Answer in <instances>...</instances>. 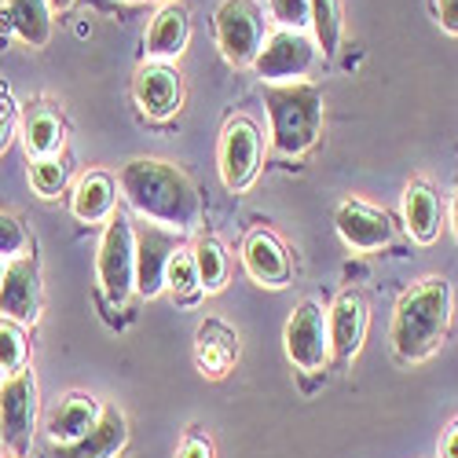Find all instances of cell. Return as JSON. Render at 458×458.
I'll list each match as a JSON object with an SVG mask.
<instances>
[{"instance_id":"6da1fadb","label":"cell","mask_w":458,"mask_h":458,"mask_svg":"<svg viewBox=\"0 0 458 458\" xmlns=\"http://www.w3.org/2000/svg\"><path fill=\"white\" fill-rule=\"evenodd\" d=\"M118 187L132 213L147 224L165 227L173 235H187L202 224V199L183 169L162 158H132L118 173Z\"/></svg>"},{"instance_id":"7a4b0ae2","label":"cell","mask_w":458,"mask_h":458,"mask_svg":"<svg viewBox=\"0 0 458 458\" xmlns=\"http://www.w3.org/2000/svg\"><path fill=\"white\" fill-rule=\"evenodd\" d=\"M451 330V286L447 279H422L414 283L393 312L389 341L393 352L403 363H422L429 360Z\"/></svg>"},{"instance_id":"3957f363","label":"cell","mask_w":458,"mask_h":458,"mask_svg":"<svg viewBox=\"0 0 458 458\" xmlns=\"http://www.w3.org/2000/svg\"><path fill=\"white\" fill-rule=\"evenodd\" d=\"M264 106L272 118V150L283 158H301L323 132V92L309 81L268 85Z\"/></svg>"},{"instance_id":"277c9868","label":"cell","mask_w":458,"mask_h":458,"mask_svg":"<svg viewBox=\"0 0 458 458\" xmlns=\"http://www.w3.org/2000/svg\"><path fill=\"white\" fill-rule=\"evenodd\" d=\"M319 63V48L309 33L301 30H276L264 37V45L253 59V73L268 85H293L309 78Z\"/></svg>"},{"instance_id":"5b68a950","label":"cell","mask_w":458,"mask_h":458,"mask_svg":"<svg viewBox=\"0 0 458 458\" xmlns=\"http://www.w3.org/2000/svg\"><path fill=\"white\" fill-rule=\"evenodd\" d=\"M216 30V48L232 66H253L264 37V12L257 8V0H220V8L213 15Z\"/></svg>"},{"instance_id":"8992f818","label":"cell","mask_w":458,"mask_h":458,"mask_svg":"<svg viewBox=\"0 0 458 458\" xmlns=\"http://www.w3.org/2000/svg\"><path fill=\"white\" fill-rule=\"evenodd\" d=\"M96 276L110 304H125L129 293L136 290V232L125 216H110L99 239Z\"/></svg>"},{"instance_id":"52a82bcc","label":"cell","mask_w":458,"mask_h":458,"mask_svg":"<svg viewBox=\"0 0 458 458\" xmlns=\"http://www.w3.org/2000/svg\"><path fill=\"white\" fill-rule=\"evenodd\" d=\"M37 429V377L19 370L0 381V440L12 454H26Z\"/></svg>"},{"instance_id":"ba28073f","label":"cell","mask_w":458,"mask_h":458,"mask_svg":"<svg viewBox=\"0 0 458 458\" xmlns=\"http://www.w3.org/2000/svg\"><path fill=\"white\" fill-rule=\"evenodd\" d=\"M286 356L297 370H323L330 360V330H327V309L319 301H301L290 323H286Z\"/></svg>"},{"instance_id":"9c48e42d","label":"cell","mask_w":458,"mask_h":458,"mask_svg":"<svg viewBox=\"0 0 458 458\" xmlns=\"http://www.w3.org/2000/svg\"><path fill=\"white\" fill-rule=\"evenodd\" d=\"M216 162H220V180L227 191H246L260 173V129L250 118L227 122Z\"/></svg>"},{"instance_id":"30bf717a","label":"cell","mask_w":458,"mask_h":458,"mask_svg":"<svg viewBox=\"0 0 458 458\" xmlns=\"http://www.w3.org/2000/svg\"><path fill=\"white\" fill-rule=\"evenodd\" d=\"M367 323H370V309H367V297L360 290H345L334 309L327 312V330H330V356L349 363L360 349H363V337H367Z\"/></svg>"},{"instance_id":"8fae6325","label":"cell","mask_w":458,"mask_h":458,"mask_svg":"<svg viewBox=\"0 0 458 458\" xmlns=\"http://www.w3.org/2000/svg\"><path fill=\"white\" fill-rule=\"evenodd\" d=\"M0 316L19 327L41 319V276H37L33 257L8 260L4 283H0Z\"/></svg>"},{"instance_id":"7c38bea8","label":"cell","mask_w":458,"mask_h":458,"mask_svg":"<svg viewBox=\"0 0 458 458\" xmlns=\"http://www.w3.org/2000/svg\"><path fill=\"white\" fill-rule=\"evenodd\" d=\"M334 224H337L341 242H345L349 250H356V253H370V250H381V246L393 242V220L381 209H374L367 202H356V199L337 206Z\"/></svg>"},{"instance_id":"4fadbf2b","label":"cell","mask_w":458,"mask_h":458,"mask_svg":"<svg viewBox=\"0 0 458 458\" xmlns=\"http://www.w3.org/2000/svg\"><path fill=\"white\" fill-rule=\"evenodd\" d=\"M176 235L165 227H143L136 235V293L143 297H158L165 290V268L169 257L176 253Z\"/></svg>"},{"instance_id":"5bb4252c","label":"cell","mask_w":458,"mask_h":458,"mask_svg":"<svg viewBox=\"0 0 458 458\" xmlns=\"http://www.w3.org/2000/svg\"><path fill=\"white\" fill-rule=\"evenodd\" d=\"M129 444V422L118 407H103L99 422L73 444H52V458H118Z\"/></svg>"},{"instance_id":"9a60e30c","label":"cell","mask_w":458,"mask_h":458,"mask_svg":"<svg viewBox=\"0 0 458 458\" xmlns=\"http://www.w3.org/2000/svg\"><path fill=\"white\" fill-rule=\"evenodd\" d=\"M136 106L147 114V118H173L183 103V81L180 73L165 63H150L136 73V85H132Z\"/></svg>"},{"instance_id":"2e32d148","label":"cell","mask_w":458,"mask_h":458,"mask_svg":"<svg viewBox=\"0 0 458 458\" xmlns=\"http://www.w3.org/2000/svg\"><path fill=\"white\" fill-rule=\"evenodd\" d=\"M242 264H246V276L257 283V286H286L290 276H293V264H290V253L286 246L272 235V232H250L246 246H242Z\"/></svg>"},{"instance_id":"e0dca14e","label":"cell","mask_w":458,"mask_h":458,"mask_svg":"<svg viewBox=\"0 0 458 458\" xmlns=\"http://www.w3.org/2000/svg\"><path fill=\"white\" fill-rule=\"evenodd\" d=\"M239 334L220 323V319H206L195 334V363L206 377H224L239 363Z\"/></svg>"},{"instance_id":"ac0fdd59","label":"cell","mask_w":458,"mask_h":458,"mask_svg":"<svg viewBox=\"0 0 458 458\" xmlns=\"http://www.w3.org/2000/svg\"><path fill=\"white\" fill-rule=\"evenodd\" d=\"M187 41H191V19H187L183 4H165L155 19H150V30H147V55L150 59H158V63L180 59Z\"/></svg>"},{"instance_id":"d6986e66","label":"cell","mask_w":458,"mask_h":458,"mask_svg":"<svg viewBox=\"0 0 458 458\" xmlns=\"http://www.w3.org/2000/svg\"><path fill=\"white\" fill-rule=\"evenodd\" d=\"M114 202H118V183L110 173H85L70 195V213L81 224H99L114 216Z\"/></svg>"},{"instance_id":"ffe728a7","label":"cell","mask_w":458,"mask_h":458,"mask_svg":"<svg viewBox=\"0 0 458 458\" xmlns=\"http://www.w3.org/2000/svg\"><path fill=\"white\" fill-rule=\"evenodd\" d=\"M0 22L12 26L19 41L30 48H45L52 41V4L48 0H8L0 8Z\"/></svg>"},{"instance_id":"44dd1931","label":"cell","mask_w":458,"mask_h":458,"mask_svg":"<svg viewBox=\"0 0 458 458\" xmlns=\"http://www.w3.org/2000/svg\"><path fill=\"white\" fill-rule=\"evenodd\" d=\"M403 224H407V232L414 242H437L440 235V199H437V191L422 180H414L407 191H403Z\"/></svg>"},{"instance_id":"7402d4cb","label":"cell","mask_w":458,"mask_h":458,"mask_svg":"<svg viewBox=\"0 0 458 458\" xmlns=\"http://www.w3.org/2000/svg\"><path fill=\"white\" fill-rule=\"evenodd\" d=\"M99 403L92 396H81V393H73L66 396L52 418H48V440L52 444H73V440H81L96 422H99Z\"/></svg>"},{"instance_id":"603a6c76","label":"cell","mask_w":458,"mask_h":458,"mask_svg":"<svg viewBox=\"0 0 458 458\" xmlns=\"http://www.w3.org/2000/svg\"><path fill=\"white\" fill-rule=\"evenodd\" d=\"M22 143L33 158H55V150L63 147V118L52 106H33L22 122Z\"/></svg>"},{"instance_id":"cb8c5ba5","label":"cell","mask_w":458,"mask_h":458,"mask_svg":"<svg viewBox=\"0 0 458 458\" xmlns=\"http://www.w3.org/2000/svg\"><path fill=\"white\" fill-rule=\"evenodd\" d=\"M195 268H199V283H202L206 293L224 290V283H227V253H224V246L216 239H202L195 246Z\"/></svg>"},{"instance_id":"d4e9b609","label":"cell","mask_w":458,"mask_h":458,"mask_svg":"<svg viewBox=\"0 0 458 458\" xmlns=\"http://www.w3.org/2000/svg\"><path fill=\"white\" fill-rule=\"evenodd\" d=\"M312 33L319 55H334L341 41V0H312Z\"/></svg>"},{"instance_id":"484cf974","label":"cell","mask_w":458,"mask_h":458,"mask_svg":"<svg viewBox=\"0 0 458 458\" xmlns=\"http://www.w3.org/2000/svg\"><path fill=\"white\" fill-rule=\"evenodd\" d=\"M165 286H169V290H173V297H180V301H191L195 293H202L199 268H195V253H191V250H176V253L169 257Z\"/></svg>"},{"instance_id":"4316f807","label":"cell","mask_w":458,"mask_h":458,"mask_svg":"<svg viewBox=\"0 0 458 458\" xmlns=\"http://www.w3.org/2000/svg\"><path fill=\"white\" fill-rule=\"evenodd\" d=\"M26 356H30V345H26L22 327L12 319H0V374L12 377L26 370Z\"/></svg>"},{"instance_id":"83f0119b","label":"cell","mask_w":458,"mask_h":458,"mask_svg":"<svg viewBox=\"0 0 458 458\" xmlns=\"http://www.w3.org/2000/svg\"><path fill=\"white\" fill-rule=\"evenodd\" d=\"M66 180H70V169H66L63 158H33V165H30V183H33V191H37L41 199H55L59 191L66 187Z\"/></svg>"},{"instance_id":"f1b7e54d","label":"cell","mask_w":458,"mask_h":458,"mask_svg":"<svg viewBox=\"0 0 458 458\" xmlns=\"http://www.w3.org/2000/svg\"><path fill=\"white\" fill-rule=\"evenodd\" d=\"M272 19L279 30H309L312 26V0H268Z\"/></svg>"},{"instance_id":"f546056e","label":"cell","mask_w":458,"mask_h":458,"mask_svg":"<svg viewBox=\"0 0 458 458\" xmlns=\"http://www.w3.org/2000/svg\"><path fill=\"white\" fill-rule=\"evenodd\" d=\"M19 257H30V235L12 213H0V260Z\"/></svg>"},{"instance_id":"4dcf8cb0","label":"cell","mask_w":458,"mask_h":458,"mask_svg":"<svg viewBox=\"0 0 458 458\" xmlns=\"http://www.w3.org/2000/svg\"><path fill=\"white\" fill-rule=\"evenodd\" d=\"M176 458H213V444L199 433H187L176 447Z\"/></svg>"},{"instance_id":"1f68e13d","label":"cell","mask_w":458,"mask_h":458,"mask_svg":"<svg viewBox=\"0 0 458 458\" xmlns=\"http://www.w3.org/2000/svg\"><path fill=\"white\" fill-rule=\"evenodd\" d=\"M437 19H440L444 33L458 37V0H437Z\"/></svg>"},{"instance_id":"d6a6232c","label":"cell","mask_w":458,"mask_h":458,"mask_svg":"<svg viewBox=\"0 0 458 458\" xmlns=\"http://www.w3.org/2000/svg\"><path fill=\"white\" fill-rule=\"evenodd\" d=\"M8 143H12V106L4 96H0V155L8 150Z\"/></svg>"},{"instance_id":"836d02e7","label":"cell","mask_w":458,"mask_h":458,"mask_svg":"<svg viewBox=\"0 0 458 458\" xmlns=\"http://www.w3.org/2000/svg\"><path fill=\"white\" fill-rule=\"evenodd\" d=\"M440 454L444 458H458V422L444 433V444H440Z\"/></svg>"},{"instance_id":"e575fe53","label":"cell","mask_w":458,"mask_h":458,"mask_svg":"<svg viewBox=\"0 0 458 458\" xmlns=\"http://www.w3.org/2000/svg\"><path fill=\"white\" fill-rule=\"evenodd\" d=\"M451 232H454V242H458V187H454V202H451Z\"/></svg>"},{"instance_id":"d590c367","label":"cell","mask_w":458,"mask_h":458,"mask_svg":"<svg viewBox=\"0 0 458 458\" xmlns=\"http://www.w3.org/2000/svg\"><path fill=\"white\" fill-rule=\"evenodd\" d=\"M48 4H52V8H55V12H66V8H70V4H73V0H48Z\"/></svg>"},{"instance_id":"8d00e7d4","label":"cell","mask_w":458,"mask_h":458,"mask_svg":"<svg viewBox=\"0 0 458 458\" xmlns=\"http://www.w3.org/2000/svg\"><path fill=\"white\" fill-rule=\"evenodd\" d=\"M4 272H8V260H0V283H4Z\"/></svg>"},{"instance_id":"74e56055","label":"cell","mask_w":458,"mask_h":458,"mask_svg":"<svg viewBox=\"0 0 458 458\" xmlns=\"http://www.w3.org/2000/svg\"><path fill=\"white\" fill-rule=\"evenodd\" d=\"M129 4H143V0H129Z\"/></svg>"}]
</instances>
